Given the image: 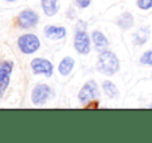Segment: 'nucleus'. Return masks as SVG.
I'll return each instance as SVG.
<instances>
[{"label":"nucleus","mask_w":152,"mask_h":143,"mask_svg":"<svg viewBox=\"0 0 152 143\" xmlns=\"http://www.w3.org/2000/svg\"><path fill=\"white\" fill-rule=\"evenodd\" d=\"M97 70L106 75H114L119 70V60L110 51H104L99 54L97 60Z\"/></svg>","instance_id":"f257e3e1"},{"label":"nucleus","mask_w":152,"mask_h":143,"mask_svg":"<svg viewBox=\"0 0 152 143\" xmlns=\"http://www.w3.org/2000/svg\"><path fill=\"white\" fill-rule=\"evenodd\" d=\"M19 47L20 50L25 54L34 53L39 48V40L33 34H25L19 38Z\"/></svg>","instance_id":"f03ea898"},{"label":"nucleus","mask_w":152,"mask_h":143,"mask_svg":"<svg viewBox=\"0 0 152 143\" xmlns=\"http://www.w3.org/2000/svg\"><path fill=\"white\" fill-rule=\"evenodd\" d=\"M75 48L80 54H88L90 51V38L84 28H78L75 36Z\"/></svg>","instance_id":"7ed1b4c3"},{"label":"nucleus","mask_w":152,"mask_h":143,"mask_svg":"<svg viewBox=\"0 0 152 143\" xmlns=\"http://www.w3.org/2000/svg\"><path fill=\"white\" fill-rule=\"evenodd\" d=\"M98 97V88L95 81H88L86 84L83 86L79 93V100L83 104L89 103V102L95 100Z\"/></svg>","instance_id":"20e7f679"},{"label":"nucleus","mask_w":152,"mask_h":143,"mask_svg":"<svg viewBox=\"0 0 152 143\" xmlns=\"http://www.w3.org/2000/svg\"><path fill=\"white\" fill-rule=\"evenodd\" d=\"M12 71V62L10 61H0V98L3 95L8 83Z\"/></svg>","instance_id":"39448f33"},{"label":"nucleus","mask_w":152,"mask_h":143,"mask_svg":"<svg viewBox=\"0 0 152 143\" xmlns=\"http://www.w3.org/2000/svg\"><path fill=\"white\" fill-rule=\"evenodd\" d=\"M31 69L34 74H45L47 77H51L53 74V65L47 59H33V61L31 62Z\"/></svg>","instance_id":"423d86ee"},{"label":"nucleus","mask_w":152,"mask_h":143,"mask_svg":"<svg viewBox=\"0 0 152 143\" xmlns=\"http://www.w3.org/2000/svg\"><path fill=\"white\" fill-rule=\"evenodd\" d=\"M51 95V88L46 84L37 85L32 91L31 99L35 105L37 104H44L49 99Z\"/></svg>","instance_id":"0eeeda50"},{"label":"nucleus","mask_w":152,"mask_h":143,"mask_svg":"<svg viewBox=\"0 0 152 143\" xmlns=\"http://www.w3.org/2000/svg\"><path fill=\"white\" fill-rule=\"evenodd\" d=\"M37 15L32 10H25V12H21L18 18L19 25L23 28H29V27L35 26L37 24Z\"/></svg>","instance_id":"6e6552de"},{"label":"nucleus","mask_w":152,"mask_h":143,"mask_svg":"<svg viewBox=\"0 0 152 143\" xmlns=\"http://www.w3.org/2000/svg\"><path fill=\"white\" fill-rule=\"evenodd\" d=\"M92 40H93L94 46H95L96 50L99 52H104L108 49L109 47V40L100 31L95 30L92 33Z\"/></svg>","instance_id":"1a4fd4ad"},{"label":"nucleus","mask_w":152,"mask_h":143,"mask_svg":"<svg viewBox=\"0 0 152 143\" xmlns=\"http://www.w3.org/2000/svg\"><path fill=\"white\" fill-rule=\"evenodd\" d=\"M46 36L52 40H60L63 38L66 34V31L63 27H56V26H47L45 29Z\"/></svg>","instance_id":"9d476101"},{"label":"nucleus","mask_w":152,"mask_h":143,"mask_svg":"<svg viewBox=\"0 0 152 143\" xmlns=\"http://www.w3.org/2000/svg\"><path fill=\"white\" fill-rule=\"evenodd\" d=\"M44 12L48 16H53L58 12V2L57 0H42Z\"/></svg>","instance_id":"9b49d317"},{"label":"nucleus","mask_w":152,"mask_h":143,"mask_svg":"<svg viewBox=\"0 0 152 143\" xmlns=\"http://www.w3.org/2000/svg\"><path fill=\"white\" fill-rule=\"evenodd\" d=\"M149 28L148 27H142L134 34V43L136 45H143L146 43L149 36Z\"/></svg>","instance_id":"f8f14e48"},{"label":"nucleus","mask_w":152,"mask_h":143,"mask_svg":"<svg viewBox=\"0 0 152 143\" xmlns=\"http://www.w3.org/2000/svg\"><path fill=\"white\" fill-rule=\"evenodd\" d=\"M75 61L72 57H65L63 60L59 65V73L62 76H67L70 72H72V67H74Z\"/></svg>","instance_id":"ddd939ff"},{"label":"nucleus","mask_w":152,"mask_h":143,"mask_svg":"<svg viewBox=\"0 0 152 143\" xmlns=\"http://www.w3.org/2000/svg\"><path fill=\"white\" fill-rule=\"evenodd\" d=\"M118 25L122 29H127L134 25V18L129 12H124L118 19Z\"/></svg>","instance_id":"4468645a"},{"label":"nucleus","mask_w":152,"mask_h":143,"mask_svg":"<svg viewBox=\"0 0 152 143\" xmlns=\"http://www.w3.org/2000/svg\"><path fill=\"white\" fill-rule=\"evenodd\" d=\"M102 88H104V92L108 97L112 98V99L118 97V89H117L116 85L114 83L110 82V81H104V84H102Z\"/></svg>","instance_id":"2eb2a0df"},{"label":"nucleus","mask_w":152,"mask_h":143,"mask_svg":"<svg viewBox=\"0 0 152 143\" xmlns=\"http://www.w3.org/2000/svg\"><path fill=\"white\" fill-rule=\"evenodd\" d=\"M141 62L143 65H151L152 67V50L147 51L144 54L141 56Z\"/></svg>","instance_id":"dca6fc26"},{"label":"nucleus","mask_w":152,"mask_h":143,"mask_svg":"<svg viewBox=\"0 0 152 143\" xmlns=\"http://www.w3.org/2000/svg\"><path fill=\"white\" fill-rule=\"evenodd\" d=\"M137 3L141 10H149L152 7V0H137Z\"/></svg>","instance_id":"f3484780"},{"label":"nucleus","mask_w":152,"mask_h":143,"mask_svg":"<svg viewBox=\"0 0 152 143\" xmlns=\"http://www.w3.org/2000/svg\"><path fill=\"white\" fill-rule=\"evenodd\" d=\"M90 1L91 0H76V3L80 7H87L90 4Z\"/></svg>","instance_id":"a211bd4d"},{"label":"nucleus","mask_w":152,"mask_h":143,"mask_svg":"<svg viewBox=\"0 0 152 143\" xmlns=\"http://www.w3.org/2000/svg\"><path fill=\"white\" fill-rule=\"evenodd\" d=\"M6 1H16V0H6Z\"/></svg>","instance_id":"6ab92c4d"},{"label":"nucleus","mask_w":152,"mask_h":143,"mask_svg":"<svg viewBox=\"0 0 152 143\" xmlns=\"http://www.w3.org/2000/svg\"><path fill=\"white\" fill-rule=\"evenodd\" d=\"M151 108H152V105H151Z\"/></svg>","instance_id":"aec40b11"}]
</instances>
